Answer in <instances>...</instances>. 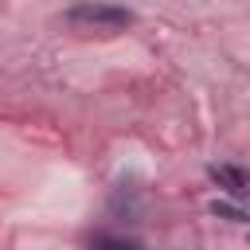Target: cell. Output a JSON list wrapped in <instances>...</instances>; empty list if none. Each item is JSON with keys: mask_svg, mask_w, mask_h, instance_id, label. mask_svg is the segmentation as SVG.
<instances>
[{"mask_svg": "<svg viewBox=\"0 0 250 250\" xmlns=\"http://www.w3.org/2000/svg\"><path fill=\"white\" fill-rule=\"evenodd\" d=\"M66 23L70 27H82V31H117V27H129L133 23V12L129 8H117V4H74L66 12Z\"/></svg>", "mask_w": 250, "mask_h": 250, "instance_id": "obj_1", "label": "cell"}, {"mask_svg": "<svg viewBox=\"0 0 250 250\" xmlns=\"http://www.w3.org/2000/svg\"><path fill=\"white\" fill-rule=\"evenodd\" d=\"M207 176H211L234 203H250V172H246V168H234V164H211Z\"/></svg>", "mask_w": 250, "mask_h": 250, "instance_id": "obj_2", "label": "cell"}, {"mask_svg": "<svg viewBox=\"0 0 250 250\" xmlns=\"http://www.w3.org/2000/svg\"><path fill=\"white\" fill-rule=\"evenodd\" d=\"M90 250H145L141 242H133V238H113V234H102Z\"/></svg>", "mask_w": 250, "mask_h": 250, "instance_id": "obj_3", "label": "cell"}]
</instances>
